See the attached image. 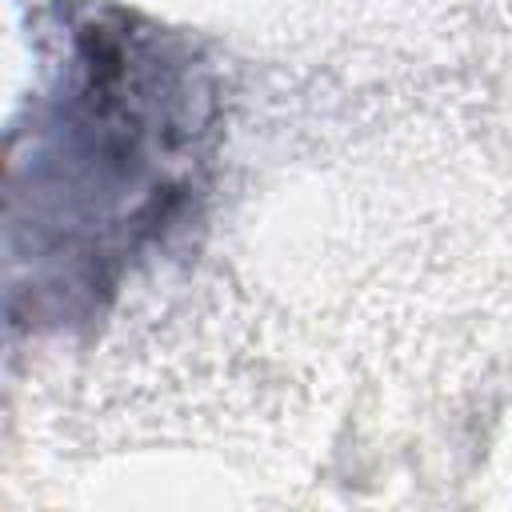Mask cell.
Here are the masks:
<instances>
[{
    "mask_svg": "<svg viewBox=\"0 0 512 512\" xmlns=\"http://www.w3.org/2000/svg\"><path fill=\"white\" fill-rule=\"evenodd\" d=\"M220 124V76L192 36L108 0L56 4L4 144L12 328L104 316L200 212Z\"/></svg>",
    "mask_w": 512,
    "mask_h": 512,
    "instance_id": "6da1fadb",
    "label": "cell"
}]
</instances>
